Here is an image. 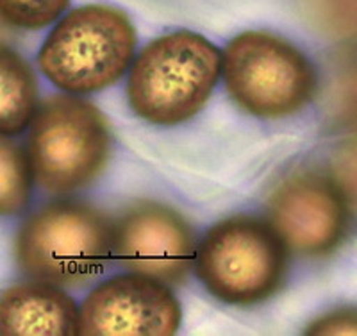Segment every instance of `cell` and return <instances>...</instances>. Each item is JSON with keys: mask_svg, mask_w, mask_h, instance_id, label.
<instances>
[{"mask_svg": "<svg viewBox=\"0 0 357 336\" xmlns=\"http://www.w3.org/2000/svg\"><path fill=\"white\" fill-rule=\"evenodd\" d=\"M222 75V52L202 34L174 31L146 45L132 59L127 98L152 126L191 120L211 97Z\"/></svg>", "mask_w": 357, "mask_h": 336, "instance_id": "cell-1", "label": "cell"}, {"mask_svg": "<svg viewBox=\"0 0 357 336\" xmlns=\"http://www.w3.org/2000/svg\"><path fill=\"white\" fill-rule=\"evenodd\" d=\"M136 29L126 13L91 4L57 22L38 54L41 73L70 95L97 94L129 70L136 52Z\"/></svg>", "mask_w": 357, "mask_h": 336, "instance_id": "cell-2", "label": "cell"}, {"mask_svg": "<svg viewBox=\"0 0 357 336\" xmlns=\"http://www.w3.org/2000/svg\"><path fill=\"white\" fill-rule=\"evenodd\" d=\"M113 224L75 200L45 204L22 224L17 261L33 279L79 286L104 272L113 254Z\"/></svg>", "mask_w": 357, "mask_h": 336, "instance_id": "cell-3", "label": "cell"}, {"mask_svg": "<svg viewBox=\"0 0 357 336\" xmlns=\"http://www.w3.org/2000/svg\"><path fill=\"white\" fill-rule=\"evenodd\" d=\"M200 283L231 306H254L275 295L288 274V247L270 222L236 215L215 224L195 252Z\"/></svg>", "mask_w": 357, "mask_h": 336, "instance_id": "cell-4", "label": "cell"}, {"mask_svg": "<svg viewBox=\"0 0 357 336\" xmlns=\"http://www.w3.org/2000/svg\"><path fill=\"white\" fill-rule=\"evenodd\" d=\"M27 156L45 191L73 193L91 184L111 156V131L97 105L72 95L50 97L38 108Z\"/></svg>", "mask_w": 357, "mask_h": 336, "instance_id": "cell-5", "label": "cell"}, {"mask_svg": "<svg viewBox=\"0 0 357 336\" xmlns=\"http://www.w3.org/2000/svg\"><path fill=\"white\" fill-rule=\"evenodd\" d=\"M222 79L232 101L257 118L301 113L318 88L317 70L296 45L263 31H248L222 52Z\"/></svg>", "mask_w": 357, "mask_h": 336, "instance_id": "cell-6", "label": "cell"}, {"mask_svg": "<svg viewBox=\"0 0 357 336\" xmlns=\"http://www.w3.org/2000/svg\"><path fill=\"white\" fill-rule=\"evenodd\" d=\"M183 312L162 281L122 274L91 290L79 308V335L168 336L177 333Z\"/></svg>", "mask_w": 357, "mask_h": 336, "instance_id": "cell-7", "label": "cell"}, {"mask_svg": "<svg viewBox=\"0 0 357 336\" xmlns=\"http://www.w3.org/2000/svg\"><path fill=\"white\" fill-rule=\"evenodd\" d=\"M268 220L293 252L324 256L345 238L349 207L334 182L317 174H293L268 198Z\"/></svg>", "mask_w": 357, "mask_h": 336, "instance_id": "cell-8", "label": "cell"}, {"mask_svg": "<svg viewBox=\"0 0 357 336\" xmlns=\"http://www.w3.org/2000/svg\"><path fill=\"white\" fill-rule=\"evenodd\" d=\"M195 231L178 211L159 203L127 210L113 227V254L126 268L178 283L195 261Z\"/></svg>", "mask_w": 357, "mask_h": 336, "instance_id": "cell-9", "label": "cell"}, {"mask_svg": "<svg viewBox=\"0 0 357 336\" xmlns=\"http://www.w3.org/2000/svg\"><path fill=\"white\" fill-rule=\"evenodd\" d=\"M79 308L57 284L45 281L13 284L0 293L2 336H75Z\"/></svg>", "mask_w": 357, "mask_h": 336, "instance_id": "cell-10", "label": "cell"}, {"mask_svg": "<svg viewBox=\"0 0 357 336\" xmlns=\"http://www.w3.org/2000/svg\"><path fill=\"white\" fill-rule=\"evenodd\" d=\"M36 111L38 82L33 68L20 54L0 45V134L24 133Z\"/></svg>", "mask_w": 357, "mask_h": 336, "instance_id": "cell-11", "label": "cell"}, {"mask_svg": "<svg viewBox=\"0 0 357 336\" xmlns=\"http://www.w3.org/2000/svg\"><path fill=\"white\" fill-rule=\"evenodd\" d=\"M33 181L27 152L15 140L0 134V217L17 215L27 206Z\"/></svg>", "mask_w": 357, "mask_h": 336, "instance_id": "cell-12", "label": "cell"}, {"mask_svg": "<svg viewBox=\"0 0 357 336\" xmlns=\"http://www.w3.org/2000/svg\"><path fill=\"white\" fill-rule=\"evenodd\" d=\"M70 0H0V18L9 27L36 31L61 17Z\"/></svg>", "mask_w": 357, "mask_h": 336, "instance_id": "cell-13", "label": "cell"}, {"mask_svg": "<svg viewBox=\"0 0 357 336\" xmlns=\"http://www.w3.org/2000/svg\"><path fill=\"white\" fill-rule=\"evenodd\" d=\"M312 22L333 38H357V0H307Z\"/></svg>", "mask_w": 357, "mask_h": 336, "instance_id": "cell-14", "label": "cell"}, {"mask_svg": "<svg viewBox=\"0 0 357 336\" xmlns=\"http://www.w3.org/2000/svg\"><path fill=\"white\" fill-rule=\"evenodd\" d=\"M333 111L340 120L357 124V57L341 65L331 89Z\"/></svg>", "mask_w": 357, "mask_h": 336, "instance_id": "cell-15", "label": "cell"}, {"mask_svg": "<svg viewBox=\"0 0 357 336\" xmlns=\"http://www.w3.org/2000/svg\"><path fill=\"white\" fill-rule=\"evenodd\" d=\"M331 168L337 190L357 207V138L343 143L334 152Z\"/></svg>", "mask_w": 357, "mask_h": 336, "instance_id": "cell-16", "label": "cell"}, {"mask_svg": "<svg viewBox=\"0 0 357 336\" xmlns=\"http://www.w3.org/2000/svg\"><path fill=\"white\" fill-rule=\"evenodd\" d=\"M307 335H357V309L340 308L311 322Z\"/></svg>", "mask_w": 357, "mask_h": 336, "instance_id": "cell-17", "label": "cell"}, {"mask_svg": "<svg viewBox=\"0 0 357 336\" xmlns=\"http://www.w3.org/2000/svg\"><path fill=\"white\" fill-rule=\"evenodd\" d=\"M6 33H8V31H6V24H4V20L0 18V43H2V40L6 38Z\"/></svg>", "mask_w": 357, "mask_h": 336, "instance_id": "cell-18", "label": "cell"}]
</instances>
